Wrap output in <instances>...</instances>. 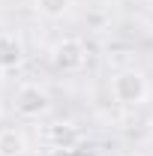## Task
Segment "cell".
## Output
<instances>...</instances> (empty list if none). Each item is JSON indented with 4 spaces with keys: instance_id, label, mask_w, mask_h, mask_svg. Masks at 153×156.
<instances>
[{
    "instance_id": "6da1fadb",
    "label": "cell",
    "mask_w": 153,
    "mask_h": 156,
    "mask_svg": "<svg viewBox=\"0 0 153 156\" xmlns=\"http://www.w3.org/2000/svg\"><path fill=\"white\" fill-rule=\"evenodd\" d=\"M150 93V87H147V78L141 75L138 69H120L114 78H111V96L120 102V105H126V108H138L144 99Z\"/></svg>"
},
{
    "instance_id": "7a4b0ae2",
    "label": "cell",
    "mask_w": 153,
    "mask_h": 156,
    "mask_svg": "<svg viewBox=\"0 0 153 156\" xmlns=\"http://www.w3.org/2000/svg\"><path fill=\"white\" fill-rule=\"evenodd\" d=\"M12 108H15V114L24 117V120H39V117L48 114L51 96H48V90L39 87V84H21L18 90H15V96H12Z\"/></svg>"
},
{
    "instance_id": "3957f363",
    "label": "cell",
    "mask_w": 153,
    "mask_h": 156,
    "mask_svg": "<svg viewBox=\"0 0 153 156\" xmlns=\"http://www.w3.org/2000/svg\"><path fill=\"white\" fill-rule=\"evenodd\" d=\"M51 63L60 72H78L87 63V45L75 36H63L51 45Z\"/></svg>"
},
{
    "instance_id": "277c9868",
    "label": "cell",
    "mask_w": 153,
    "mask_h": 156,
    "mask_svg": "<svg viewBox=\"0 0 153 156\" xmlns=\"http://www.w3.org/2000/svg\"><path fill=\"white\" fill-rule=\"evenodd\" d=\"M45 141L51 147H57V150H69V147L78 144V129L72 123H51L45 129Z\"/></svg>"
},
{
    "instance_id": "5b68a950",
    "label": "cell",
    "mask_w": 153,
    "mask_h": 156,
    "mask_svg": "<svg viewBox=\"0 0 153 156\" xmlns=\"http://www.w3.org/2000/svg\"><path fill=\"white\" fill-rule=\"evenodd\" d=\"M21 60H24V48H21V42L15 36H9V33H3L0 36V69H18Z\"/></svg>"
},
{
    "instance_id": "8992f818",
    "label": "cell",
    "mask_w": 153,
    "mask_h": 156,
    "mask_svg": "<svg viewBox=\"0 0 153 156\" xmlns=\"http://www.w3.org/2000/svg\"><path fill=\"white\" fill-rule=\"evenodd\" d=\"M0 156H27V141L18 129H0Z\"/></svg>"
},
{
    "instance_id": "52a82bcc",
    "label": "cell",
    "mask_w": 153,
    "mask_h": 156,
    "mask_svg": "<svg viewBox=\"0 0 153 156\" xmlns=\"http://www.w3.org/2000/svg\"><path fill=\"white\" fill-rule=\"evenodd\" d=\"M33 6H36L39 15H45V18H63L69 12L72 0H33Z\"/></svg>"
},
{
    "instance_id": "ba28073f",
    "label": "cell",
    "mask_w": 153,
    "mask_h": 156,
    "mask_svg": "<svg viewBox=\"0 0 153 156\" xmlns=\"http://www.w3.org/2000/svg\"><path fill=\"white\" fill-rule=\"evenodd\" d=\"M150 123H153V117H150Z\"/></svg>"
}]
</instances>
